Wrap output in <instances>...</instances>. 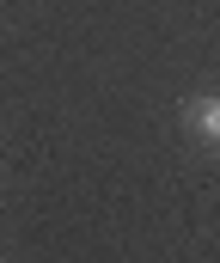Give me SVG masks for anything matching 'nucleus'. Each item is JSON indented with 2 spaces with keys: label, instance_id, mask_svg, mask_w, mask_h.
I'll return each mask as SVG.
<instances>
[{
  "label": "nucleus",
  "instance_id": "1",
  "mask_svg": "<svg viewBox=\"0 0 220 263\" xmlns=\"http://www.w3.org/2000/svg\"><path fill=\"white\" fill-rule=\"evenodd\" d=\"M184 123L202 135V141H220V98H190L184 104Z\"/></svg>",
  "mask_w": 220,
  "mask_h": 263
}]
</instances>
